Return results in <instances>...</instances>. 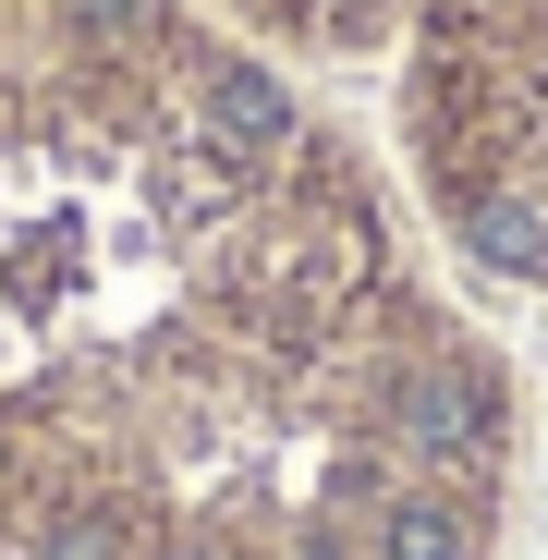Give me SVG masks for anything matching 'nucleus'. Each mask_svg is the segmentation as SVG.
<instances>
[{
	"label": "nucleus",
	"mask_w": 548,
	"mask_h": 560,
	"mask_svg": "<svg viewBox=\"0 0 548 560\" xmlns=\"http://www.w3.org/2000/svg\"><path fill=\"white\" fill-rule=\"evenodd\" d=\"M439 256L220 0H0V560H500L524 365Z\"/></svg>",
	"instance_id": "nucleus-1"
},
{
	"label": "nucleus",
	"mask_w": 548,
	"mask_h": 560,
	"mask_svg": "<svg viewBox=\"0 0 548 560\" xmlns=\"http://www.w3.org/2000/svg\"><path fill=\"white\" fill-rule=\"evenodd\" d=\"M390 147L427 232L548 293V0H220Z\"/></svg>",
	"instance_id": "nucleus-2"
}]
</instances>
